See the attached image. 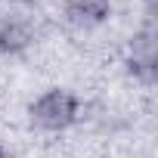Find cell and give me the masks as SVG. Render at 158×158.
Returning <instances> with one entry per match:
<instances>
[{"label":"cell","instance_id":"cell-1","mask_svg":"<svg viewBox=\"0 0 158 158\" xmlns=\"http://www.w3.org/2000/svg\"><path fill=\"white\" fill-rule=\"evenodd\" d=\"M28 115L44 130H65V127H71L77 121L81 102H77V96L68 93V90H47L44 96H37L28 106Z\"/></svg>","mask_w":158,"mask_h":158},{"label":"cell","instance_id":"cell-2","mask_svg":"<svg viewBox=\"0 0 158 158\" xmlns=\"http://www.w3.org/2000/svg\"><path fill=\"white\" fill-rule=\"evenodd\" d=\"M127 71L143 77V81H152L155 77V28L152 22L136 31L133 44H130V59H127Z\"/></svg>","mask_w":158,"mask_h":158},{"label":"cell","instance_id":"cell-3","mask_svg":"<svg viewBox=\"0 0 158 158\" xmlns=\"http://www.w3.org/2000/svg\"><path fill=\"white\" fill-rule=\"evenodd\" d=\"M62 16L71 25H77V28H93V25L109 22L112 3L109 0H65L62 3Z\"/></svg>","mask_w":158,"mask_h":158},{"label":"cell","instance_id":"cell-4","mask_svg":"<svg viewBox=\"0 0 158 158\" xmlns=\"http://www.w3.org/2000/svg\"><path fill=\"white\" fill-rule=\"evenodd\" d=\"M34 44V25L22 16L16 19H3L0 22V53L6 56H16L22 50H28Z\"/></svg>","mask_w":158,"mask_h":158},{"label":"cell","instance_id":"cell-5","mask_svg":"<svg viewBox=\"0 0 158 158\" xmlns=\"http://www.w3.org/2000/svg\"><path fill=\"white\" fill-rule=\"evenodd\" d=\"M0 158H10V152H6V149H3V146H0Z\"/></svg>","mask_w":158,"mask_h":158},{"label":"cell","instance_id":"cell-6","mask_svg":"<svg viewBox=\"0 0 158 158\" xmlns=\"http://www.w3.org/2000/svg\"><path fill=\"white\" fill-rule=\"evenodd\" d=\"M10 3H34V0H10Z\"/></svg>","mask_w":158,"mask_h":158},{"label":"cell","instance_id":"cell-7","mask_svg":"<svg viewBox=\"0 0 158 158\" xmlns=\"http://www.w3.org/2000/svg\"><path fill=\"white\" fill-rule=\"evenodd\" d=\"M143 3H146V6H149V10H152V6H155V0H143Z\"/></svg>","mask_w":158,"mask_h":158}]
</instances>
